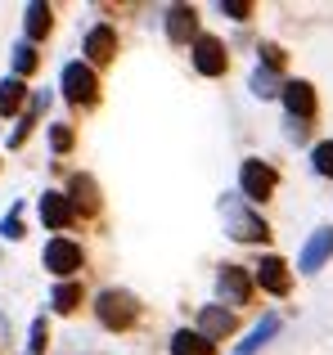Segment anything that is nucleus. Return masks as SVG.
<instances>
[{"label": "nucleus", "mask_w": 333, "mask_h": 355, "mask_svg": "<svg viewBox=\"0 0 333 355\" xmlns=\"http://www.w3.org/2000/svg\"><path fill=\"white\" fill-rule=\"evenodd\" d=\"M221 220H225V234L234 239V243H271V225H266V216L262 211H253L239 193H221Z\"/></svg>", "instance_id": "f257e3e1"}, {"label": "nucleus", "mask_w": 333, "mask_h": 355, "mask_svg": "<svg viewBox=\"0 0 333 355\" xmlns=\"http://www.w3.org/2000/svg\"><path fill=\"white\" fill-rule=\"evenodd\" d=\"M95 315H99V324H104L108 333H126V329H135V320H140V302H135L126 288H104V293L95 297Z\"/></svg>", "instance_id": "f03ea898"}, {"label": "nucleus", "mask_w": 333, "mask_h": 355, "mask_svg": "<svg viewBox=\"0 0 333 355\" xmlns=\"http://www.w3.org/2000/svg\"><path fill=\"white\" fill-rule=\"evenodd\" d=\"M280 189V171L262 157H244L239 162V198L244 202H271Z\"/></svg>", "instance_id": "7ed1b4c3"}, {"label": "nucleus", "mask_w": 333, "mask_h": 355, "mask_svg": "<svg viewBox=\"0 0 333 355\" xmlns=\"http://www.w3.org/2000/svg\"><path fill=\"white\" fill-rule=\"evenodd\" d=\"M63 99L72 108H95L99 104V77L90 63H68L63 68Z\"/></svg>", "instance_id": "20e7f679"}, {"label": "nucleus", "mask_w": 333, "mask_h": 355, "mask_svg": "<svg viewBox=\"0 0 333 355\" xmlns=\"http://www.w3.org/2000/svg\"><path fill=\"white\" fill-rule=\"evenodd\" d=\"M284 108H289V126H307L316 121V86L311 81H284Z\"/></svg>", "instance_id": "39448f33"}, {"label": "nucleus", "mask_w": 333, "mask_h": 355, "mask_svg": "<svg viewBox=\"0 0 333 355\" xmlns=\"http://www.w3.org/2000/svg\"><path fill=\"white\" fill-rule=\"evenodd\" d=\"M194 68L203 72V77H225V68H230V50H225V41L221 36H212V32H203L198 41H194Z\"/></svg>", "instance_id": "423d86ee"}, {"label": "nucleus", "mask_w": 333, "mask_h": 355, "mask_svg": "<svg viewBox=\"0 0 333 355\" xmlns=\"http://www.w3.org/2000/svg\"><path fill=\"white\" fill-rule=\"evenodd\" d=\"M253 279H257V288H266L271 297H289L293 293V270H289L284 257H262L253 266Z\"/></svg>", "instance_id": "0eeeda50"}, {"label": "nucleus", "mask_w": 333, "mask_h": 355, "mask_svg": "<svg viewBox=\"0 0 333 355\" xmlns=\"http://www.w3.org/2000/svg\"><path fill=\"white\" fill-rule=\"evenodd\" d=\"M81 261H86V252H81V243H72V239H63V234L45 243V270H54L59 279L77 275V270H81Z\"/></svg>", "instance_id": "6e6552de"}, {"label": "nucleus", "mask_w": 333, "mask_h": 355, "mask_svg": "<svg viewBox=\"0 0 333 355\" xmlns=\"http://www.w3.org/2000/svg\"><path fill=\"white\" fill-rule=\"evenodd\" d=\"M216 288H221V297H225L230 306H248V302H253L257 279H253V270H248V266H221Z\"/></svg>", "instance_id": "1a4fd4ad"}, {"label": "nucleus", "mask_w": 333, "mask_h": 355, "mask_svg": "<svg viewBox=\"0 0 333 355\" xmlns=\"http://www.w3.org/2000/svg\"><path fill=\"white\" fill-rule=\"evenodd\" d=\"M198 9L194 5H171L166 9V41L171 45H194L198 41Z\"/></svg>", "instance_id": "9d476101"}, {"label": "nucleus", "mask_w": 333, "mask_h": 355, "mask_svg": "<svg viewBox=\"0 0 333 355\" xmlns=\"http://www.w3.org/2000/svg\"><path fill=\"white\" fill-rule=\"evenodd\" d=\"M329 257H333V225H320L316 234L307 239V248L298 252V270H302V275H316Z\"/></svg>", "instance_id": "9b49d317"}, {"label": "nucleus", "mask_w": 333, "mask_h": 355, "mask_svg": "<svg viewBox=\"0 0 333 355\" xmlns=\"http://www.w3.org/2000/svg\"><path fill=\"white\" fill-rule=\"evenodd\" d=\"M68 202H72L77 216H99V184H95V175H86V171L72 175L68 180Z\"/></svg>", "instance_id": "f8f14e48"}, {"label": "nucleus", "mask_w": 333, "mask_h": 355, "mask_svg": "<svg viewBox=\"0 0 333 355\" xmlns=\"http://www.w3.org/2000/svg\"><path fill=\"white\" fill-rule=\"evenodd\" d=\"M86 59L95 63V68H104V63L117 59V27H108V23L90 27L86 32Z\"/></svg>", "instance_id": "ddd939ff"}, {"label": "nucleus", "mask_w": 333, "mask_h": 355, "mask_svg": "<svg viewBox=\"0 0 333 355\" xmlns=\"http://www.w3.org/2000/svg\"><path fill=\"white\" fill-rule=\"evenodd\" d=\"M234 311H225V306H203L198 311V333L207 342H221V338H230L234 333Z\"/></svg>", "instance_id": "4468645a"}, {"label": "nucleus", "mask_w": 333, "mask_h": 355, "mask_svg": "<svg viewBox=\"0 0 333 355\" xmlns=\"http://www.w3.org/2000/svg\"><path fill=\"white\" fill-rule=\"evenodd\" d=\"M41 220L50 230H68L72 220H77V211H72V202H68V193H41Z\"/></svg>", "instance_id": "2eb2a0df"}, {"label": "nucleus", "mask_w": 333, "mask_h": 355, "mask_svg": "<svg viewBox=\"0 0 333 355\" xmlns=\"http://www.w3.org/2000/svg\"><path fill=\"white\" fill-rule=\"evenodd\" d=\"M171 355H216V342H207L198 329H176L171 333Z\"/></svg>", "instance_id": "dca6fc26"}, {"label": "nucleus", "mask_w": 333, "mask_h": 355, "mask_svg": "<svg viewBox=\"0 0 333 355\" xmlns=\"http://www.w3.org/2000/svg\"><path fill=\"white\" fill-rule=\"evenodd\" d=\"M275 333H280V315H262V324H257V329L248 333L244 342H239V347H234V355H257V351L266 347V342L275 338Z\"/></svg>", "instance_id": "f3484780"}, {"label": "nucleus", "mask_w": 333, "mask_h": 355, "mask_svg": "<svg viewBox=\"0 0 333 355\" xmlns=\"http://www.w3.org/2000/svg\"><path fill=\"white\" fill-rule=\"evenodd\" d=\"M50 27H54V9L50 5H41V0H36V5H27V41H45V36H50Z\"/></svg>", "instance_id": "a211bd4d"}, {"label": "nucleus", "mask_w": 333, "mask_h": 355, "mask_svg": "<svg viewBox=\"0 0 333 355\" xmlns=\"http://www.w3.org/2000/svg\"><path fill=\"white\" fill-rule=\"evenodd\" d=\"M23 104H27V86L18 77H5L0 81V117H14Z\"/></svg>", "instance_id": "6ab92c4d"}, {"label": "nucleus", "mask_w": 333, "mask_h": 355, "mask_svg": "<svg viewBox=\"0 0 333 355\" xmlns=\"http://www.w3.org/2000/svg\"><path fill=\"white\" fill-rule=\"evenodd\" d=\"M248 90H253L257 99H280V95H284L280 77H275L271 68H262V63H257V68H253V81H248Z\"/></svg>", "instance_id": "aec40b11"}, {"label": "nucleus", "mask_w": 333, "mask_h": 355, "mask_svg": "<svg viewBox=\"0 0 333 355\" xmlns=\"http://www.w3.org/2000/svg\"><path fill=\"white\" fill-rule=\"evenodd\" d=\"M81 297H86V293H81V284H72V279H68V284H59V288H54L50 306H54L59 315H72V311L81 306Z\"/></svg>", "instance_id": "412c9836"}, {"label": "nucleus", "mask_w": 333, "mask_h": 355, "mask_svg": "<svg viewBox=\"0 0 333 355\" xmlns=\"http://www.w3.org/2000/svg\"><path fill=\"white\" fill-rule=\"evenodd\" d=\"M311 166H316V175L333 180V139H325V144H316V148H311Z\"/></svg>", "instance_id": "4be33fe9"}, {"label": "nucleus", "mask_w": 333, "mask_h": 355, "mask_svg": "<svg viewBox=\"0 0 333 355\" xmlns=\"http://www.w3.org/2000/svg\"><path fill=\"white\" fill-rule=\"evenodd\" d=\"M32 68H36V45H32V41H23V45L14 50V77L23 81V77H27Z\"/></svg>", "instance_id": "5701e85b"}, {"label": "nucleus", "mask_w": 333, "mask_h": 355, "mask_svg": "<svg viewBox=\"0 0 333 355\" xmlns=\"http://www.w3.org/2000/svg\"><path fill=\"white\" fill-rule=\"evenodd\" d=\"M221 14L234 18V23H248L253 18V0H221Z\"/></svg>", "instance_id": "b1692460"}, {"label": "nucleus", "mask_w": 333, "mask_h": 355, "mask_svg": "<svg viewBox=\"0 0 333 355\" xmlns=\"http://www.w3.org/2000/svg\"><path fill=\"white\" fill-rule=\"evenodd\" d=\"M72 139H77V135H72V126H68V121L50 126V144H54V153H68V148H72Z\"/></svg>", "instance_id": "393cba45"}, {"label": "nucleus", "mask_w": 333, "mask_h": 355, "mask_svg": "<svg viewBox=\"0 0 333 355\" xmlns=\"http://www.w3.org/2000/svg\"><path fill=\"white\" fill-rule=\"evenodd\" d=\"M27 347H32V355H45V347H50V324L45 320L32 324V342H27Z\"/></svg>", "instance_id": "a878e982"}, {"label": "nucleus", "mask_w": 333, "mask_h": 355, "mask_svg": "<svg viewBox=\"0 0 333 355\" xmlns=\"http://www.w3.org/2000/svg\"><path fill=\"white\" fill-rule=\"evenodd\" d=\"M257 54H262V68H271V72H280V68H284V50H280L275 41H266Z\"/></svg>", "instance_id": "bb28decb"}, {"label": "nucleus", "mask_w": 333, "mask_h": 355, "mask_svg": "<svg viewBox=\"0 0 333 355\" xmlns=\"http://www.w3.org/2000/svg\"><path fill=\"white\" fill-rule=\"evenodd\" d=\"M0 234L5 239H23V207H14L5 220H0Z\"/></svg>", "instance_id": "cd10ccee"}]
</instances>
